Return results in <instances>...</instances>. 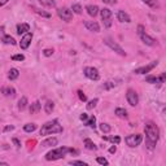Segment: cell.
<instances>
[{"label":"cell","mask_w":166,"mask_h":166,"mask_svg":"<svg viewBox=\"0 0 166 166\" xmlns=\"http://www.w3.org/2000/svg\"><path fill=\"white\" fill-rule=\"evenodd\" d=\"M144 131H146L148 149H153V148L156 147L158 139H160V129L157 127L156 123L147 122L146 123V127H144Z\"/></svg>","instance_id":"1"},{"label":"cell","mask_w":166,"mask_h":166,"mask_svg":"<svg viewBox=\"0 0 166 166\" xmlns=\"http://www.w3.org/2000/svg\"><path fill=\"white\" fill-rule=\"evenodd\" d=\"M68 153H73V154H78L79 152L73 148H68V147H60V148H55V149L49 151L45 154V160L47 161H56L60 158H64Z\"/></svg>","instance_id":"2"},{"label":"cell","mask_w":166,"mask_h":166,"mask_svg":"<svg viewBox=\"0 0 166 166\" xmlns=\"http://www.w3.org/2000/svg\"><path fill=\"white\" fill-rule=\"evenodd\" d=\"M62 132V126L59 123L57 119H53V121H49L45 122L43 126H42L39 134L42 136L45 135H51V134H60Z\"/></svg>","instance_id":"3"},{"label":"cell","mask_w":166,"mask_h":166,"mask_svg":"<svg viewBox=\"0 0 166 166\" xmlns=\"http://www.w3.org/2000/svg\"><path fill=\"white\" fill-rule=\"evenodd\" d=\"M100 16H101V21H103L104 23V27L105 29H109V27L112 26V22H113V13L110 9L108 8H103L100 9Z\"/></svg>","instance_id":"4"},{"label":"cell","mask_w":166,"mask_h":166,"mask_svg":"<svg viewBox=\"0 0 166 166\" xmlns=\"http://www.w3.org/2000/svg\"><path fill=\"white\" fill-rule=\"evenodd\" d=\"M125 142L130 148H135V147L142 144L143 135H140V134H132V135H129L125 137Z\"/></svg>","instance_id":"5"},{"label":"cell","mask_w":166,"mask_h":166,"mask_svg":"<svg viewBox=\"0 0 166 166\" xmlns=\"http://www.w3.org/2000/svg\"><path fill=\"white\" fill-rule=\"evenodd\" d=\"M104 43L105 44H107L108 45V47L109 48H110V49H113V51H114L116 52V53H118L119 56H123V57H125V56H126V52H125V49H123L122 47H121V45H119L118 43H116V42L114 40H113V39H110V38H104Z\"/></svg>","instance_id":"6"},{"label":"cell","mask_w":166,"mask_h":166,"mask_svg":"<svg viewBox=\"0 0 166 166\" xmlns=\"http://www.w3.org/2000/svg\"><path fill=\"white\" fill-rule=\"evenodd\" d=\"M83 74L91 80L100 79V73H99V70L96 68H94V66H86V68H83Z\"/></svg>","instance_id":"7"},{"label":"cell","mask_w":166,"mask_h":166,"mask_svg":"<svg viewBox=\"0 0 166 166\" xmlns=\"http://www.w3.org/2000/svg\"><path fill=\"white\" fill-rule=\"evenodd\" d=\"M57 15H59L60 18H61L62 21H65V22H70V21L73 20V12H72V9L66 8V7L59 8L57 9Z\"/></svg>","instance_id":"8"},{"label":"cell","mask_w":166,"mask_h":166,"mask_svg":"<svg viewBox=\"0 0 166 166\" xmlns=\"http://www.w3.org/2000/svg\"><path fill=\"white\" fill-rule=\"evenodd\" d=\"M126 99H127V103L131 105V107H136V105L139 104V96H137L136 91L132 90V88L127 90V92H126Z\"/></svg>","instance_id":"9"},{"label":"cell","mask_w":166,"mask_h":166,"mask_svg":"<svg viewBox=\"0 0 166 166\" xmlns=\"http://www.w3.org/2000/svg\"><path fill=\"white\" fill-rule=\"evenodd\" d=\"M157 65H158V61H152L151 64H148V65H146V66H140V68L135 69L134 73L135 74H147V73H149L152 69L156 68Z\"/></svg>","instance_id":"10"},{"label":"cell","mask_w":166,"mask_h":166,"mask_svg":"<svg viewBox=\"0 0 166 166\" xmlns=\"http://www.w3.org/2000/svg\"><path fill=\"white\" fill-rule=\"evenodd\" d=\"M31 40H33V33H30V31H29V33L23 34L22 38H21V42H20L21 49H27V48H29Z\"/></svg>","instance_id":"11"},{"label":"cell","mask_w":166,"mask_h":166,"mask_svg":"<svg viewBox=\"0 0 166 166\" xmlns=\"http://www.w3.org/2000/svg\"><path fill=\"white\" fill-rule=\"evenodd\" d=\"M83 25L88 31H92V33H99L100 31V25L96 21H84Z\"/></svg>","instance_id":"12"},{"label":"cell","mask_w":166,"mask_h":166,"mask_svg":"<svg viewBox=\"0 0 166 166\" xmlns=\"http://www.w3.org/2000/svg\"><path fill=\"white\" fill-rule=\"evenodd\" d=\"M140 37V39H142V42L146 45H149V47H153V45H156L157 44V42H156V39H153L152 37H149L148 34H142V35H139Z\"/></svg>","instance_id":"13"},{"label":"cell","mask_w":166,"mask_h":166,"mask_svg":"<svg viewBox=\"0 0 166 166\" xmlns=\"http://www.w3.org/2000/svg\"><path fill=\"white\" fill-rule=\"evenodd\" d=\"M117 18H118L119 22H126V23H130V22H131V17H130V16L125 12V10H122V9H119L118 12H117Z\"/></svg>","instance_id":"14"},{"label":"cell","mask_w":166,"mask_h":166,"mask_svg":"<svg viewBox=\"0 0 166 166\" xmlns=\"http://www.w3.org/2000/svg\"><path fill=\"white\" fill-rule=\"evenodd\" d=\"M86 10H87V13H88V15H90L91 17H96V16L99 15V12H100L99 7H97V5H95V4L87 5V7H86Z\"/></svg>","instance_id":"15"},{"label":"cell","mask_w":166,"mask_h":166,"mask_svg":"<svg viewBox=\"0 0 166 166\" xmlns=\"http://www.w3.org/2000/svg\"><path fill=\"white\" fill-rule=\"evenodd\" d=\"M1 94L4 95V96H7V97H13L16 95V90L13 87H10V86H5V87H1Z\"/></svg>","instance_id":"16"},{"label":"cell","mask_w":166,"mask_h":166,"mask_svg":"<svg viewBox=\"0 0 166 166\" xmlns=\"http://www.w3.org/2000/svg\"><path fill=\"white\" fill-rule=\"evenodd\" d=\"M30 31V25L29 23H18L17 25V34L23 35Z\"/></svg>","instance_id":"17"},{"label":"cell","mask_w":166,"mask_h":166,"mask_svg":"<svg viewBox=\"0 0 166 166\" xmlns=\"http://www.w3.org/2000/svg\"><path fill=\"white\" fill-rule=\"evenodd\" d=\"M59 140L57 137H48L44 142H42V147H52V146H57Z\"/></svg>","instance_id":"18"},{"label":"cell","mask_w":166,"mask_h":166,"mask_svg":"<svg viewBox=\"0 0 166 166\" xmlns=\"http://www.w3.org/2000/svg\"><path fill=\"white\" fill-rule=\"evenodd\" d=\"M40 109H42L40 101H34V103L31 104V107H30V114H37Z\"/></svg>","instance_id":"19"},{"label":"cell","mask_w":166,"mask_h":166,"mask_svg":"<svg viewBox=\"0 0 166 166\" xmlns=\"http://www.w3.org/2000/svg\"><path fill=\"white\" fill-rule=\"evenodd\" d=\"M18 75H20V72H18V69H16V68H12L8 72V79L9 80H15L18 78Z\"/></svg>","instance_id":"20"},{"label":"cell","mask_w":166,"mask_h":166,"mask_svg":"<svg viewBox=\"0 0 166 166\" xmlns=\"http://www.w3.org/2000/svg\"><path fill=\"white\" fill-rule=\"evenodd\" d=\"M143 3H146V4L152 9L160 8V3H158V0H143Z\"/></svg>","instance_id":"21"},{"label":"cell","mask_w":166,"mask_h":166,"mask_svg":"<svg viewBox=\"0 0 166 166\" xmlns=\"http://www.w3.org/2000/svg\"><path fill=\"white\" fill-rule=\"evenodd\" d=\"M1 42L4 44H10V45H16V40H15V38L13 37H10V35H4V37L1 38Z\"/></svg>","instance_id":"22"},{"label":"cell","mask_w":166,"mask_h":166,"mask_svg":"<svg viewBox=\"0 0 166 166\" xmlns=\"http://www.w3.org/2000/svg\"><path fill=\"white\" fill-rule=\"evenodd\" d=\"M53 109H55V103H53V101L48 100L47 103L44 104V112L47 113V114H51V113L53 112Z\"/></svg>","instance_id":"23"},{"label":"cell","mask_w":166,"mask_h":166,"mask_svg":"<svg viewBox=\"0 0 166 166\" xmlns=\"http://www.w3.org/2000/svg\"><path fill=\"white\" fill-rule=\"evenodd\" d=\"M84 147H86L87 149H90V151H96L97 149L96 144H95L91 139H84Z\"/></svg>","instance_id":"24"},{"label":"cell","mask_w":166,"mask_h":166,"mask_svg":"<svg viewBox=\"0 0 166 166\" xmlns=\"http://www.w3.org/2000/svg\"><path fill=\"white\" fill-rule=\"evenodd\" d=\"M31 9H33L35 13H38L39 16H42V17H45V18H51V15H49L48 12H44V10L37 8V7H31Z\"/></svg>","instance_id":"25"},{"label":"cell","mask_w":166,"mask_h":166,"mask_svg":"<svg viewBox=\"0 0 166 166\" xmlns=\"http://www.w3.org/2000/svg\"><path fill=\"white\" fill-rule=\"evenodd\" d=\"M114 113L117 114V117H119V118H127V110H126V109H123V108H116Z\"/></svg>","instance_id":"26"},{"label":"cell","mask_w":166,"mask_h":166,"mask_svg":"<svg viewBox=\"0 0 166 166\" xmlns=\"http://www.w3.org/2000/svg\"><path fill=\"white\" fill-rule=\"evenodd\" d=\"M39 3L42 5L47 7V8H55V7H56V1H55V0H39Z\"/></svg>","instance_id":"27"},{"label":"cell","mask_w":166,"mask_h":166,"mask_svg":"<svg viewBox=\"0 0 166 166\" xmlns=\"http://www.w3.org/2000/svg\"><path fill=\"white\" fill-rule=\"evenodd\" d=\"M26 107H27V97L22 96L20 99V101H18V109H20V110H25Z\"/></svg>","instance_id":"28"},{"label":"cell","mask_w":166,"mask_h":166,"mask_svg":"<svg viewBox=\"0 0 166 166\" xmlns=\"http://www.w3.org/2000/svg\"><path fill=\"white\" fill-rule=\"evenodd\" d=\"M103 139L108 140V142H110L113 144H119V143H121V137H119V136H104Z\"/></svg>","instance_id":"29"},{"label":"cell","mask_w":166,"mask_h":166,"mask_svg":"<svg viewBox=\"0 0 166 166\" xmlns=\"http://www.w3.org/2000/svg\"><path fill=\"white\" fill-rule=\"evenodd\" d=\"M86 126L95 129V127H96V117H95V116H91V117H88V119L86 121Z\"/></svg>","instance_id":"30"},{"label":"cell","mask_w":166,"mask_h":166,"mask_svg":"<svg viewBox=\"0 0 166 166\" xmlns=\"http://www.w3.org/2000/svg\"><path fill=\"white\" fill-rule=\"evenodd\" d=\"M23 130L26 132H34L35 130H37V125H35V123H26V125L23 126Z\"/></svg>","instance_id":"31"},{"label":"cell","mask_w":166,"mask_h":166,"mask_svg":"<svg viewBox=\"0 0 166 166\" xmlns=\"http://www.w3.org/2000/svg\"><path fill=\"white\" fill-rule=\"evenodd\" d=\"M97 103H99V99H97V97H95V99H92V100H90V101L87 103V109H88V110L94 109V108L97 105Z\"/></svg>","instance_id":"32"},{"label":"cell","mask_w":166,"mask_h":166,"mask_svg":"<svg viewBox=\"0 0 166 166\" xmlns=\"http://www.w3.org/2000/svg\"><path fill=\"white\" fill-rule=\"evenodd\" d=\"M82 5L80 4H73L72 5V12L77 13V15H82Z\"/></svg>","instance_id":"33"},{"label":"cell","mask_w":166,"mask_h":166,"mask_svg":"<svg viewBox=\"0 0 166 166\" xmlns=\"http://www.w3.org/2000/svg\"><path fill=\"white\" fill-rule=\"evenodd\" d=\"M100 130L103 131L104 134H108V132H110V130H112V127L108 125V123H105V122H103V123H100Z\"/></svg>","instance_id":"34"},{"label":"cell","mask_w":166,"mask_h":166,"mask_svg":"<svg viewBox=\"0 0 166 166\" xmlns=\"http://www.w3.org/2000/svg\"><path fill=\"white\" fill-rule=\"evenodd\" d=\"M146 82H147V83H151V84H154V83H158V77H153V75H148V77H146Z\"/></svg>","instance_id":"35"},{"label":"cell","mask_w":166,"mask_h":166,"mask_svg":"<svg viewBox=\"0 0 166 166\" xmlns=\"http://www.w3.org/2000/svg\"><path fill=\"white\" fill-rule=\"evenodd\" d=\"M116 84H117V83L112 82V80H108V82H105V83H104V86H103V88H104V90H110V88H113V87H116Z\"/></svg>","instance_id":"36"},{"label":"cell","mask_w":166,"mask_h":166,"mask_svg":"<svg viewBox=\"0 0 166 166\" xmlns=\"http://www.w3.org/2000/svg\"><path fill=\"white\" fill-rule=\"evenodd\" d=\"M12 60L13 61H23L25 60V56L22 53H20V55H13L12 56Z\"/></svg>","instance_id":"37"},{"label":"cell","mask_w":166,"mask_h":166,"mask_svg":"<svg viewBox=\"0 0 166 166\" xmlns=\"http://www.w3.org/2000/svg\"><path fill=\"white\" fill-rule=\"evenodd\" d=\"M53 49L52 48H45V49H43V55L45 56V57H49V56H52L53 55Z\"/></svg>","instance_id":"38"},{"label":"cell","mask_w":166,"mask_h":166,"mask_svg":"<svg viewBox=\"0 0 166 166\" xmlns=\"http://www.w3.org/2000/svg\"><path fill=\"white\" fill-rule=\"evenodd\" d=\"M96 162H97V164H100V165H108L109 164L108 160H107V158H104V157H97Z\"/></svg>","instance_id":"39"},{"label":"cell","mask_w":166,"mask_h":166,"mask_svg":"<svg viewBox=\"0 0 166 166\" xmlns=\"http://www.w3.org/2000/svg\"><path fill=\"white\" fill-rule=\"evenodd\" d=\"M78 96L80 99V101H87V96L84 95V92L82 90H78Z\"/></svg>","instance_id":"40"},{"label":"cell","mask_w":166,"mask_h":166,"mask_svg":"<svg viewBox=\"0 0 166 166\" xmlns=\"http://www.w3.org/2000/svg\"><path fill=\"white\" fill-rule=\"evenodd\" d=\"M69 164H70V165H82V166H87V162H83V161H70Z\"/></svg>","instance_id":"41"},{"label":"cell","mask_w":166,"mask_h":166,"mask_svg":"<svg viewBox=\"0 0 166 166\" xmlns=\"http://www.w3.org/2000/svg\"><path fill=\"white\" fill-rule=\"evenodd\" d=\"M144 33H146V27H144L143 25H139V26H137V34L142 35V34H144Z\"/></svg>","instance_id":"42"},{"label":"cell","mask_w":166,"mask_h":166,"mask_svg":"<svg viewBox=\"0 0 166 166\" xmlns=\"http://www.w3.org/2000/svg\"><path fill=\"white\" fill-rule=\"evenodd\" d=\"M13 130H15V126L10 125V126H5L4 129H3V131H4V132H8V131H13Z\"/></svg>","instance_id":"43"},{"label":"cell","mask_w":166,"mask_h":166,"mask_svg":"<svg viewBox=\"0 0 166 166\" xmlns=\"http://www.w3.org/2000/svg\"><path fill=\"white\" fill-rule=\"evenodd\" d=\"M101 1L105 3V4H109V5H114L117 3V0H101Z\"/></svg>","instance_id":"44"},{"label":"cell","mask_w":166,"mask_h":166,"mask_svg":"<svg viewBox=\"0 0 166 166\" xmlns=\"http://www.w3.org/2000/svg\"><path fill=\"white\" fill-rule=\"evenodd\" d=\"M165 78H166V74L162 73L160 77H158V83H164L165 82Z\"/></svg>","instance_id":"45"},{"label":"cell","mask_w":166,"mask_h":166,"mask_svg":"<svg viewBox=\"0 0 166 166\" xmlns=\"http://www.w3.org/2000/svg\"><path fill=\"white\" fill-rule=\"evenodd\" d=\"M88 119V114L87 113H82V114H80V121H87Z\"/></svg>","instance_id":"46"},{"label":"cell","mask_w":166,"mask_h":166,"mask_svg":"<svg viewBox=\"0 0 166 166\" xmlns=\"http://www.w3.org/2000/svg\"><path fill=\"white\" fill-rule=\"evenodd\" d=\"M12 142H13V144H15V146H16L17 148H20V147H21V143H20V140H18V139H16V137H15V139L12 140Z\"/></svg>","instance_id":"47"},{"label":"cell","mask_w":166,"mask_h":166,"mask_svg":"<svg viewBox=\"0 0 166 166\" xmlns=\"http://www.w3.org/2000/svg\"><path fill=\"white\" fill-rule=\"evenodd\" d=\"M116 152H117V147H116V146H112L110 148H109V153H116Z\"/></svg>","instance_id":"48"},{"label":"cell","mask_w":166,"mask_h":166,"mask_svg":"<svg viewBox=\"0 0 166 166\" xmlns=\"http://www.w3.org/2000/svg\"><path fill=\"white\" fill-rule=\"evenodd\" d=\"M9 0H0V7H3V5H5L7 3H8Z\"/></svg>","instance_id":"49"},{"label":"cell","mask_w":166,"mask_h":166,"mask_svg":"<svg viewBox=\"0 0 166 166\" xmlns=\"http://www.w3.org/2000/svg\"><path fill=\"white\" fill-rule=\"evenodd\" d=\"M0 165H5V166H7L8 164H7V162H1V161H0Z\"/></svg>","instance_id":"50"}]
</instances>
